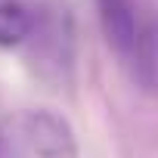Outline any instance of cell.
Returning a JSON list of instances; mask_svg holds the SVG:
<instances>
[{
	"label": "cell",
	"mask_w": 158,
	"mask_h": 158,
	"mask_svg": "<svg viewBox=\"0 0 158 158\" xmlns=\"http://www.w3.org/2000/svg\"><path fill=\"white\" fill-rule=\"evenodd\" d=\"M106 40L143 90L155 87V28L136 0H96Z\"/></svg>",
	"instance_id": "obj_1"
},
{
	"label": "cell",
	"mask_w": 158,
	"mask_h": 158,
	"mask_svg": "<svg viewBox=\"0 0 158 158\" xmlns=\"http://www.w3.org/2000/svg\"><path fill=\"white\" fill-rule=\"evenodd\" d=\"M71 124L47 109H22L0 121V155L16 158H62L74 155Z\"/></svg>",
	"instance_id": "obj_2"
},
{
	"label": "cell",
	"mask_w": 158,
	"mask_h": 158,
	"mask_svg": "<svg viewBox=\"0 0 158 158\" xmlns=\"http://www.w3.org/2000/svg\"><path fill=\"white\" fill-rule=\"evenodd\" d=\"M47 0H0V47H25L44 16Z\"/></svg>",
	"instance_id": "obj_3"
}]
</instances>
